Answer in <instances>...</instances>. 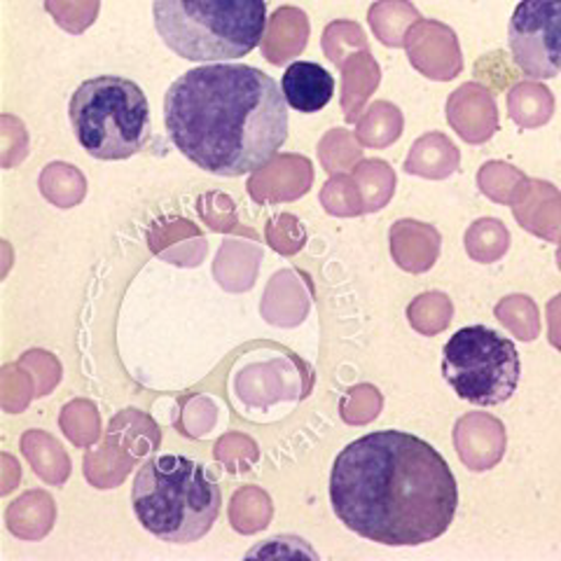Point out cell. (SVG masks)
I'll list each match as a JSON object with an SVG mask.
<instances>
[{"label": "cell", "mask_w": 561, "mask_h": 561, "mask_svg": "<svg viewBox=\"0 0 561 561\" xmlns=\"http://www.w3.org/2000/svg\"><path fill=\"white\" fill-rule=\"evenodd\" d=\"M330 503L356 536L389 548H414L447 534L459 507V486L431 443L405 431H375L337 454Z\"/></svg>", "instance_id": "6da1fadb"}, {"label": "cell", "mask_w": 561, "mask_h": 561, "mask_svg": "<svg viewBox=\"0 0 561 561\" xmlns=\"http://www.w3.org/2000/svg\"><path fill=\"white\" fill-rule=\"evenodd\" d=\"M288 122L284 90L255 66H197L164 96L171 144L220 179H241L267 167L288 140Z\"/></svg>", "instance_id": "7a4b0ae2"}, {"label": "cell", "mask_w": 561, "mask_h": 561, "mask_svg": "<svg viewBox=\"0 0 561 561\" xmlns=\"http://www.w3.org/2000/svg\"><path fill=\"white\" fill-rule=\"evenodd\" d=\"M131 505L148 534L173 546H187L214 529L222 494L199 461L162 454L138 468Z\"/></svg>", "instance_id": "3957f363"}, {"label": "cell", "mask_w": 561, "mask_h": 561, "mask_svg": "<svg viewBox=\"0 0 561 561\" xmlns=\"http://www.w3.org/2000/svg\"><path fill=\"white\" fill-rule=\"evenodd\" d=\"M152 20L175 57L234 61L265 38L267 0H152Z\"/></svg>", "instance_id": "277c9868"}, {"label": "cell", "mask_w": 561, "mask_h": 561, "mask_svg": "<svg viewBox=\"0 0 561 561\" xmlns=\"http://www.w3.org/2000/svg\"><path fill=\"white\" fill-rule=\"evenodd\" d=\"M78 144L96 160H127L146 148L152 134L150 103L140 87L119 76L84 80L68 103Z\"/></svg>", "instance_id": "5b68a950"}, {"label": "cell", "mask_w": 561, "mask_h": 561, "mask_svg": "<svg viewBox=\"0 0 561 561\" xmlns=\"http://www.w3.org/2000/svg\"><path fill=\"white\" fill-rule=\"evenodd\" d=\"M443 375L454 393L480 408L503 405L517 391L522 360L517 346L486 325L454 332L443 348Z\"/></svg>", "instance_id": "8992f818"}, {"label": "cell", "mask_w": 561, "mask_h": 561, "mask_svg": "<svg viewBox=\"0 0 561 561\" xmlns=\"http://www.w3.org/2000/svg\"><path fill=\"white\" fill-rule=\"evenodd\" d=\"M507 45L526 78L550 80L561 73V0H519Z\"/></svg>", "instance_id": "52a82bcc"}, {"label": "cell", "mask_w": 561, "mask_h": 561, "mask_svg": "<svg viewBox=\"0 0 561 561\" xmlns=\"http://www.w3.org/2000/svg\"><path fill=\"white\" fill-rule=\"evenodd\" d=\"M280 90L293 111L311 115L323 111L335 96V78L313 61H293L280 78Z\"/></svg>", "instance_id": "ba28073f"}, {"label": "cell", "mask_w": 561, "mask_h": 561, "mask_svg": "<svg viewBox=\"0 0 561 561\" xmlns=\"http://www.w3.org/2000/svg\"><path fill=\"white\" fill-rule=\"evenodd\" d=\"M550 342L561 351V295L550 302Z\"/></svg>", "instance_id": "9c48e42d"}, {"label": "cell", "mask_w": 561, "mask_h": 561, "mask_svg": "<svg viewBox=\"0 0 561 561\" xmlns=\"http://www.w3.org/2000/svg\"><path fill=\"white\" fill-rule=\"evenodd\" d=\"M557 260H559V270H561V249H559V255H557Z\"/></svg>", "instance_id": "30bf717a"}]
</instances>
